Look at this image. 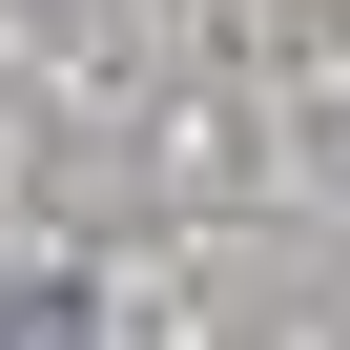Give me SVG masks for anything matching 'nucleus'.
<instances>
[{
  "instance_id": "f257e3e1",
  "label": "nucleus",
  "mask_w": 350,
  "mask_h": 350,
  "mask_svg": "<svg viewBox=\"0 0 350 350\" xmlns=\"http://www.w3.org/2000/svg\"><path fill=\"white\" fill-rule=\"evenodd\" d=\"M0 350H83V309H62V288H21V309H0Z\"/></svg>"
}]
</instances>
